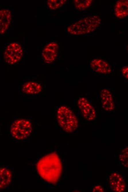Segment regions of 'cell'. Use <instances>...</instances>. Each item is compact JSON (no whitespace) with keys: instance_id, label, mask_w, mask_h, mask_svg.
I'll return each mask as SVG.
<instances>
[{"instance_id":"obj_1","label":"cell","mask_w":128,"mask_h":192,"mask_svg":"<svg viewBox=\"0 0 128 192\" xmlns=\"http://www.w3.org/2000/svg\"><path fill=\"white\" fill-rule=\"evenodd\" d=\"M38 174L45 181L56 184L61 174L62 165L56 153H50L41 159L37 165Z\"/></svg>"},{"instance_id":"obj_2","label":"cell","mask_w":128,"mask_h":192,"mask_svg":"<svg viewBox=\"0 0 128 192\" xmlns=\"http://www.w3.org/2000/svg\"><path fill=\"white\" fill-rule=\"evenodd\" d=\"M57 119L61 128L67 133H72L78 127V120L76 115L65 106L59 107L57 112Z\"/></svg>"},{"instance_id":"obj_3","label":"cell","mask_w":128,"mask_h":192,"mask_svg":"<svg viewBox=\"0 0 128 192\" xmlns=\"http://www.w3.org/2000/svg\"><path fill=\"white\" fill-rule=\"evenodd\" d=\"M10 131L12 135L14 138L19 140H24L31 135L32 127L29 120L19 119L13 123Z\"/></svg>"},{"instance_id":"obj_4","label":"cell","mask_w":128,"mask_h":192,"mask_svg":"<svg viewBox=\"0 0 128 192\" xmlns=\"http://www.w3.org/2000/svg\"><path fill=\"white\" fill-rule=\"evenodd\" d=\"M23 56V49L17 43H13L9 45L4 54L5 61L10 65L18 63L22 59Z\"/></svg>"},{"instance_id":"obj_5","label":"cell","mask_w":128,"mask_h":192,"mask_svg":"<svg viewBox=\"0 0 128 192\" xmlns=\"http://www.w3.org/2000/svg\"><path fill=\"white\" fill-rule=\"evenodd\" d=\"M77 105L83 117L88 121H93L95 119L96 112L92 103L85 98H79Z\"/></svg>"},{"instance_id":"obj_6","label":"cell","mask_w":128,"mask_h":192,"mask_svg":"<svg viewBox=\"0 0 128 192\" xmlns=\"http://www.w3.org/2000/svg\"><path fill=\"white\" fill-rule=\"evenodd\" d=\"M59 46L57 43L52 42L44 47L42 52V57L46 63H52L58 56Z\"/></svg>"},{"instance_id":"obj_7","label":"cell","mask_w":128,"mask_h":192,"mask_svg":"<svg viewBox=\"0 0 128 192\" xmlns=\"http://www.w3.org/2000/svg\"><path fill=\"white\" fill-rule=\"evenodd\" d=\"M109 186L113 191L122 192L126 190V182L123 177L117 172L112 173L109 178Z\"/></svg>"},{"instance_id":"obj_8","label":"cell","mask_w":128,"mask_h":192,"mask_svg":"<svg viewBox=\"0 0 128 192\" xmlns=\"http://www.w3.org/2000/svg\"><path fill=\"white\" fill-rule=\"evenodd\" d=\"M102 105L105 111L110 112L114 109V105L111 91L108 89H102L100 94Z\"/></svg>"},{"instance_id":"obj_9","label":"cell","mask_w":128,"mask_h":192,"mask_svg":"<svg viewBox=\"0 0 128 192\" xmlns=\"http://www.w3.org/2000/svg\"><path fill=\"white\" fill-rule=\"evenodd\" d=\"M12 16L11 12L6 9L0 10V34L5 33L11 24Z\"/></svg>"},{"instance_id":"obj_10","label":"cell","mask_w":128,"mask_h":192,"mask_svg":"<svg viewBox=\"0 0 128 192\" xmlns=\"http://www.w3.org/2000/svg\"><path fill=\"white\" fill-rule=\"evenodd\" d=\"M42 86L39 83L34 82H28L23 85L22 91L27 95L38 94L41 92Z\"/></svg>"},{"instance_id":"obj_11","label":"cell","mask_w":128,"mask_h":192,"mask_svg":"<svg viewBox=\"0 0 128 192\" xmlns=\"http://www.w3.org/2000/svg\"><path fill=\"white\" fill-rule=\"evenodd\" d=\"M12 174L7 168H0V190L7 187L11 182Z\"/></svg>"},{"instance_id":"obj_12","label":"cell","mask_w":128,"mask_h":192,"mask_svg":"<svg viewBox=\"0 0 128 192\" xmlns=\"http://www.w3.org/2000/svg\"><path fill=\"white\" fill-rule=\"evenodd\" d=\"M66 0H48L47 1V4L51 10H55L62 6L66 2Z\"/></svg>"},{"instance_id":"obj_13","label":"cell","mask_w":128,"mask_h":192,"mask_svg":"<svg viewBox=\"0 0 128 192\" xmlns=\"http://www.w3.org/2000/svg\"><path fill=\"white\" fill-rule=\"evenodd\" d=\"M128 147H126L121 152L119 156L121 163L125 167H128Z\"/></svg>"},{"instance_id":"obj_14","label":"cell","mask_w":128,"mask_h":192,"mask_svg":"<svg viewBox=\"0 0 128 192\" xmlns=\"http://www.w3.org/2000/svg\"><path fill=\"white\" fill-rule=\"evenodd\" d=\"M93 192H103L104 189L101 187V186L98 185V186H96L95 187L93 188Z\"/></svg>"},{"instance_id":"obj_15","label":"cell","mask_w":128,"mask_h":192,"mask_svg":"<svg viewBox=\"0 0 128 192\" xmlns=\"http://www.w3.org/2000/svg\"><path fill=\"white\" fill-rule=\"evenodd\" d=\"M87 3H89L90 5L91 4L92 2H91L89 0H87Z\"/></svg>"},{"instance_id":"obj_16","label":"cell","mask_w":128,"mask_h":192,"mask_svg":"<svg viewBox=\"0 0 128 192\" xmlns=\"http://www.w3.org/2000/svg\"><path fill=\"white\" fill-rule=\"evenodd\" d=\"M83 20H80L79 21V23L80 24H82L83 23Z\"/></svg>"},{"instance_id":"obj_17","label":"cell","mask_w":128,"mask_h":192,"mask_svg":"<svg viewBox=\"0 0 128 192\" xmlns=\"http://www.w3.org/2000/svg\"><path fill=\"white\" fill-rule=\"evenodd\" d=\"M95 30V29H94V28H92L91 30V31H94Z\"/></svg>"},{"instance_id":"obj_18","label":"cell","mask_w":128,"mask_h":192,"mask_svg":"<svg viewBox=\"0 0 128 192\" xmlns=\"http://www.w3.org/2000/svg\"><path fill=\"white\" fill-rule=\"evenodd\" d=\"M84 4H86L87 3V0H86V1H84Z\"/></svg>"},{"instance_id":"obj_19","label":"cell","mask_w":128,"mask_h":192,"mask_svg":"<svg viewBox=\"0 0 128 192\" xmlns=\"http://www.w3.org/2000/svg\"><path fill=\"white\" fill-rule=\"evenodd\" d=\"M83 22H85H85H87V20L85 19H84V20H83Z\"/></svg>"},{"instance_id":"obj_20","label":"cell","mask_w":128,"mask_h":192,"mask_svg":"<svg viewBox=\"0 0 128 192\" xmlns=\"http://www.w3.org/2000/svg\"><path fill=\"white\" fill-rule=\"evenodd\" d=\"M75 31H76V30H75ZM77 32L76 31H75V32L73 34L74 35H77Z\"/></svg>"},{"instance_id":"obj_21","label":"cell","mask_w":128,"mask_h":192,"mask_svg":"<svg viewBox=\"0 0 128 192\" xmlns=\"http://www.w3.org/2000/svg\"><path fill=\"white\" fill-rule=\"evenodd\" d=\"M98 22H100V21H101V18H99L97 20Z\"/></svg>"},{"instance_id":"obj_22","label":"cell","mask_w":128,"mask_h":192,"mask_svg":"<svg viewBox=\"0 0 128 192\" xmlns=\"http://www.w3.org/2000/svg\"><path fill=\"white\" fill-rule=\"evenodd\" d=\"M72 27H76V25H75V24H74V25H72Z\"/></svg>"},{"instance_id":"obj_23","label":"cell","mask_w":128,"mask_h":192,"mask_svg":"<svg viewBox=\"0 0 128 192\" xmlns=\"http://www.w3.org/2000/svg\"><path fill=\"white\" fill-rule=\"evenodd\" d=\"M74 1L75 3H77L79 1V0H74Z\"/></svg>"},{"instance_id":"obj_24","label":"cell","mask_w":128,"mask_h":192,"mask_svg":"<svg viewBox=\"0 0 128 192\" xmlns=\"http://www.w3.org/2000/svg\"><path fill=\"white\" fill-rule=\"evenodd\" d=\"M86 6H88V7H89V6H90V5H89V3H88L86 4Z\"/></svg>"},{"instance_id":"obj_25","label":"cell","mask_w":128,"mask_h":192,"mask_svg":"<svg viewBox=\"0 0 128 192\" xmlns=\"http://www.w3.org/2000/svg\"><path fill=\"white\" fill-rule=\"evenodd\" d=\"M86 31H87L86 32L87 33H89L91 31H89V30H87Z\"/></svg>"},{"instance_id":"obj_26","label":"cell","mask_w":128,"mask_h":192,"mask_svg":"<svg viewBox=\"0 0 128 192\" xmlns=\"http://www.w3.org/2000/svg\"><path fill=\"white\" fill-rule=\"evenodd\" d=\"M89 18L88 17H85V18H84V19H86L87 20H88V19H89Z\"/></svg>"},{"instance_id":"obj_27","label":"cell","mask_w":128,"mask_h":192,"mask_svg":"<svg viewBox=\"0 0 128 192\" xmlns=\"http://www.w3.org/2000/svg\"><path fill=\"white\" fill-rule=\"evenodd\" d=\"M73 3H74V5H77V3H75L74 1H73Z\"/></svg>"},{"instance_id":"obj_28","label":"cell","mask_w":128,"mask_h":192,"mask_svg":"<svg viewBox=\"0 0 128 192\" xmlns=\"http://www.w3.org/2000/svg\"><path fill=\"white\" fill-rule=\"evenodd\" d=\"M82 32H83V34H85V33L86 31H84V30H83Z\"/></svg>"},{"instance_id":"obj_29","label":"cell","mask_w":128,"mask_h":192,"mask_svg":"<svg viewBox=\"0 0 128 192\" xmlns=\"http://www.w3.org/2000/svg\"><path fill=\"white\" fill-rule=\"evenodd\" d=\"M127 15H127V14H125V15H124V18H125V17H126L127 16Z\"/></svg>"},{"instance_id":"obj_30","label":"cell","mask_w":128,"mask_h":192,"mask_svg":"<svg viewBox=\"0 0 128 192\" xmlns=\"http://www.w3.org/2000/svg\"><path fill=\"white\" fill-rule=\"evenodd\" d=\"M81 25V27H84V24H82Z\"/></svg>"},{"instance_id":"obj_31","label":"cell","mask_w":128,"mask_h":192,"mask_svg":"<svg viewBox=\"0 0 128 192\" xmlns=\"http://www.w3.org/2000/svg\"><path fill=\"white\" fill-rule=\"evenodd\" d=\"M92 29V27L89 28V29H88V30H89V31H91V30Z\"/></svg>"},{"instance_id":"obj_32","label":"cell","mask_w":128,"mask_h":192,"mask_svg":"<svg viewBox=\"0 0 128 192\" xmlns=\"http://www.w3.org/2000/svg\"><path fill=\"white\" fill-rule=\"evenodd\" d=\"M75 7L76 8H78V5H75Z\"/></svg>"},{"instance_id":"obj_33","label":"cell","mask_w":128,"mask_h":192,"mask_svg":"<svg viewBox=\"0 0 128 192\" xmlns=\"http://www.w3.org/2000/svg\"><path fill=\"white\" fill-rule=\"evenodd\" d=\"M88 7H88V6H85V9L87 8H88Z\"/></svg>"},{"instance_id":"obj_34","label":"cell","mask_w":128,"mask_h":192,"mask_svg":"<svg viewBox=\"0 0 128 192\" xmlns=\"http://www.w3.org/2000/svg\"><path fill=\"white\" fill-rule=\"evenodd\" d=\"M95 22V23L97 24H98V21L97 20H96Z\"/></svg>"},{"instance_id":"obj_35","label":"cell","mask_w":128,"mask_h":192,"mask_svg":"<svg viewBox=\"0 0 128 192\" xmlns=\"http://www.w3.org/2000/svg\"><path fill=\"white\" fill-rule=\"evenodd\" d=\"M80 33H77V35H80Z\"/></svg>"},{"instance_id":"obj_36","label":"cell","mask_w":128,"mask_h":192,"mask_svg":"<svg viewBox=\"0 0 128 192\" xmlns=\"http://www.w3.org/2000/svg\"><path fill=\"white\" fill-rule=\"evenodd\" d=\"M79 27V25H76V27Z\"/></svg>"},{"instance_id":"obj_37","label":"cell","mask_w":128,"mask_h":192,"mask_svg":"<svg viewBox=\"0 0 128 192\" xmlns=\"http://www.w3.org/2000/svg\"><path fill=\"white\" fill-rule=\"evenodd\" d=\"M77 29L79 30V29H80V27H77Z\"/></svg>"},{"instance_id":"obj_38","label":"cell","mask_w":128,"mask_h":192,"mask_svg":"<svg viewBox=\"0 0 128 192\" xmlns=\"http://www.w3.org/2000/svg\"><path fill=\"white\" fill-rule=\"evenodd\" d=\"M114 13H115V14H116V15H117V13H116V12L114 11Z\"/></svg>"},{"instance_id":"obj_39","label":"cell","mask_w":128,"mask_h":192,"mask_svg":"<svg viewBox=\"0 0 128 192\" xmlns=\"http://www.w3.org/2000/svg\"><path fill=\"white\" fill-rule=\"evenodd\" d=\"M83 34V33L82 32V31L80 33V34Z\"/></svg>"},{"instance_id":"obj_40","label":"cell","mask_w":128,"mask_h":192,"mask_svg":"<svg viewBox=\"0 0 128 192\" xmlns=\"http://www.w3.org/2000/svg\"><path fill=\"white\" fill-rule=\"evenodd\" d=\"M119 1H117L116 3H119Z\"/></svg>"}]
</instances>
